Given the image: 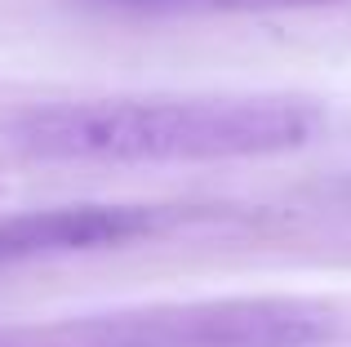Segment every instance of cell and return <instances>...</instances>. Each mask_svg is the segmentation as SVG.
I'll return each instance as SVG.
<instances>
[{
	"instance_id": "cell-1",
	"label": "cell",
	"mask_w": 351,
	"mask_h": 347,
	"mask_svg": "<svg viewBox=\"0 0 351 347\" xmlns=\"http://www.w3.org/2000/svg\"><path fill=\"white\" fill-rule=\"evenodd\" d=\"M325 107L293 94L80 98L14 112L0 134L36 160L196 165L285 156L320 139Z\"/></svg>"
},
{
	"instance_id": "cell-2",
	"label": "cell",
	"mask_w": 351,
	"mask_h": 347,
	"mask_svg": "<svg viewBox=\"0 0 351 347\" xmlns=\"http://www.w3.org/2000/svg\"><path fill=\"white\" fill-rule=\"evenodd\" d=\"M143 334L152 347H325L338 316L307 298H223L152 316Z\"/></svg>"
},
{
	"instance_id": "cell-3",
	"label": "cell",
	"mask_w": 351,
	"mask_h": 347,
	"mask_svg": "<svg viewBox=\"0 0 351 347\" xmlns=\"http://www.w3.org/2000/svg\"><path fill=\"white\" fill-rule=\"evenodd\" d=\"M169 223H173V209L165 205H112V200L0 214V267L129 245V241H143V236H156Z\"/></svg>"
},
{
	"instance_id": "cell-4",
	"label": "cell",
	"mask_w": 351,
	"mask_h": 347,
	"mask_svg": "<svg viewBox=\"0 0 351 347\" xmlns=\"http://www.w3.org/2000/svg\"><path fill=\"white\" fill-rule=\"evenodd\" d=\"M85 9L120 18H223V14H289V9H329L343 0H80Z\"/></svg>"
},
{
	"instance_id": "cell-5",
	"label": "cell",
	"mask_w": 351,
	"mask_h": 347,
	"mask_svg": "<svg viewBox=\"0 0 351 347\" xmlns=\"http://www.w3.org/2000/svg\"><path fill=\"white\" fill-rule=\"evenodd\" d=\"M0 196H5V178H0Z\"/></svg>"
}]
</instances>
